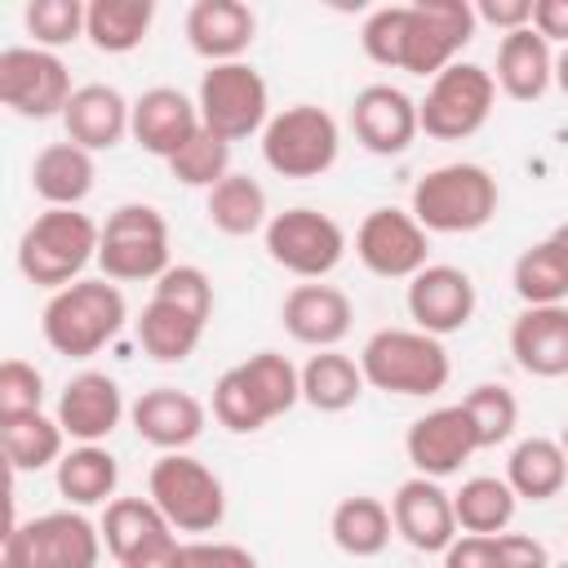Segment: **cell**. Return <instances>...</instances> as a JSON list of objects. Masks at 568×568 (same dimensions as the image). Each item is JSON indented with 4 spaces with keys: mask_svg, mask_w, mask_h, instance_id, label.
I'll use <instances>...</instances> for the list:
<instances>
[{
    "mask_svg": "<svg viewBox=\"0 0 568 568\" xmlns=\"http://www.w3.org/2000/svg\"><path fill=\"white\" fill-rule=\"evenodd\" d=\"M44 404V373L27 359H4L0 364V417H22V413H40Z\"/></svg>",
    "mask_w": 568,
    "mask_h": 568,
    "instance_id": "cell-46",
    "label": "cell"
},
{
    "mask_svg": "<svg viewBox=\"0 0 568 568\" xmlns=\"http://www.w3.org/2000/svg\"><path fill=\"white\" fill-rule=\"evenodd\" d=\"M475 280L462 266H426L408 280V320L413 328L430 333V337H448L457 328L470 324L475 315Z\"/></svg>",
    "mask_w": 568,
    "mask_h": 568,
    "instance_id": "cell-16",
    "label": "cell"
},
{
    "mask_svg": "<svg viewBox=\"0 0 568 568\" xmlns=\"http://www.w3.org/2000/svg\"><path fill=\"white\" fill-rule=\"evenodd\" d=\"M93 182H98L93 151H84L75 142H49L31 160V191L49 209H80L93 195Z\"/></svg>",
    "mask_w": 568,
    "mask_h": 568,
    "instance_id": "cell-27",
    "label": "cell"
},
{
    "mask_svg": "<svg viewBox=\"0 0 568 568\" xmlns=\"http://www.w3.org/2000/svg\"><path fill=\"white\" fill-rule=\"evenodd\" d=\"M235 368H240V377L248 382L253 399L262 404L266 422L284 417V413L302 399V368H297L288 355H280V351H257V355H248V359L235 364Z\"/></svg>",
    "mask_w": 568,
    "mask_h": 568,
    "instance_id": "cell-39",
    "label": "cell"
},
{
    "mask_svg": "<svg viewBox=\"0 0 568 568\" xmlns=\"http://www.w3.org/2000/svg\"><path fill=\"white\" fill-rule=\"evenodd\" d=\"M364 368L359 359L342 355V351H315L302 364V399L315 413H346L359 395H364Z\"/></svg>",
    "mask_w": 568,
    "mask_h": 568,
    "instance_id": "cell-32",
    "label": "cell"
},
{
    "mask_svg": "<svg viewBox=\"0 0 568 568\" xmlns=\"http://www.w3.org/2000/svg\"><path fill=\"white\" fill-rule=\"evenodd\" d=\"M102 226L80 209H44L18 240V271L40 288H67L98 262Z\"/></svg>",
    "mask_w": 568,
    "mask_h": 568,
    "instance_id": "cell-3",
    "label": "cell"
},
{
    "mask_svg": "<svg viewBox=\"0 0 568 568\" xmlns=\"http://www.w3.org/2000/svg\"><path fill=\"white\" fill-rule=\"evenodd\" d=\"M404 453H408V462H413L417 475L448 479V475H457L479 453V435H475V426H470V417H466L462 404H444V408L422 413L408 426Z\"/></svg>",
    "mask_w": 568,
    "mask_h": 568,
    "instance_id": "cell-15",
    "label": "cell"
},
{
    "mask_svg": "<svg viewBox=\"0 0 568 568\" xmlns=\"http://www.w3.org/2000/svg\"><path fill=\"white\" fill-rule=\"evenodd\" d=\"M213 417L217 426H226L231 435H253L266 426V413L262 404L253 399L248 382L240 377V368H226L217 382H213Z\"/></svg>",
    "mask_w": 568,
    "mask_h": 568,
    "instance_id": "cell-43",
    "label": "cell"
},
{
    "mask_svg": "<svg viewBox=\"0 0 568 568\" xmlns=\"http://www.w3.org/2000/svg\"><path fill=\"white\" fill-rule=\"evenodd\" d=\"M186 44L209 62H244L248 44L257 40V18L244 0H195L186 9Z\"/></svg>",
    "mask_w": 568,
    "mask_h": 568,
    "instance_id": "cell-23",
    "label": "cell"
},
{
    "mask_svg": "<svg viewBox=\"0 0 568 568\" xmlns=\"http://www.w3.org/2000/svg\"><path fill=\"white\" fill-rule=\"evenodd\" d=\"M280 320H284V333L302 346H315V351H337V342L351 333V320H355V306L342 288L333 284H297L288 288L284 306H280Z\"/></svg>",
    "mask_w": 568,
    "mask_h": 568,
    "instance_id": "cell-22",
    "label": "cell"
},
{
    "mask_svg": "<svg viewBox=\"0 0 568 568\" xmlns=\"http://www.w3.org/2000/svg\"><path fill=\"white\" fill-rule=\"evenodd\" d=\"M510 284H515L524 306H564V297H568V262H564L559 244L555 240L528 244L510 266Z\"/></svg>",
    "mask_w": 568,
    "mask_h": 568,
    "instance_id": "cell-38",
    "label": "cell"
},
{
    "mask_svg": "<svg viewBox=\"0 0 568 568\" xmlns=\"http://www.w3.org/2000/svg\"><path fill=\"white\" fill-rule=\"evenodd\" d=\"M213 231L240 240V235H253V231H266V191L257 178L248 173H226L213 191H209V204H204Z\"/></svg>",
    "mask_w": 568,
    "mask_h": 568,
    "instance_id": "cell-35",
    "label": "cell"
},
{
    "mask_svg": "<svg viewBox=\"0 0 568 568\" xmlns=\"http://www.w3.org/2000/svg\"><path fill=\"white\" fill-rule=\"evenodd\" d=\"M493 102H497L493 71H484L479 62H453L430 80L426 98L417 102V124L426 138L466 142L488 124Z\"/></svg>",
    "mask_w": 568,
    "mask_h": 568,
    "instance_id": "cell-9",
    "label": "cell"
},
{
    "mask_svg": "<svg viewBox=\"0 0 568 568\" xmlns=\"http://www.w3.org/2000/svg\"><path fill=\"white\" fill-rule=\"evenodd\" d=\"M98 266L102 280L115 284H138V280H160L169 262V222L155 204H120L102 222L98 240Z\"/></svg>",
    "mask_w": 568,
    "mask_h": 568,
    "instance_id": "cell-5",
    "label": "cell"
},
{
    "mask_svg": "<svg viewBox=\"0 0 568 568\" xmlns=\"http://www.w3.org/2000/svg\"><path fill=\"white\" fill-rule=\"evenodd\" d=\"M328 532H333V546L351 559H373L390 546V532H395V519H390V506L382 497H368V493H355V497H342L333 506V519H328Z\"/></svg>",
    "mask_w": 568,
    "mask_h": 568,
    "instance_id": "cell-30",
    "label": "cell"
},
{
    "mask_svg": "<svg viewBox=\"0 0 568 568\" xmlns=\"http://www.w3.org/2000/svg\"><path fill=\"white\" fill-rule=\"evenodd\" d=\"M426 253H430L426 231L404 209H373L355 231V257L377 280H413L417 271L430 266Z\"/></svg>",
    "mask_w": 568,
    "mask_h": 568,
    "instance_id": "cell-14",
    "label": "cell"
},
{
    "mask_svg": "<svg viewBox=\"0 0 568 568\" xmlns=\"http://www.w3.org/2000/svg\"><path fill=\"white\" fill-rule=\"evenodd\" d=\"M555 244H559V253H564V262H568V222L564 226H555V235H550Z\"/></svg>",
    "mask_w": 568,
    "mask_h": 568,
    "instance_id": "cell-54",
    "label": "cell"
},
{
    "mask_svg": "<svg viewBox=\"0 0 568 568\" xmlns=\"http://www.w3.org/2000/svg\"><path fill=\"white\" fill-rule=\"evenodd\" d=\"M53 417H58V426H62L71 439H80V444L106 439V435L120 426V417H124L120 382L106 377V373H98V368L75 373V377L62 386Z\"/></svg>",
    "mask_w": 568,
    "mask_h": 568,
    "instance_id": "cell-24",
    "label": "cell"
},
{
    "mask_svg": "<svg viewBox=\"0 0 568 568\" xmlns=\"http://www.w3.org/2000/svg\"><path fill=\"white\" fill-rule=\"evenodd\" d=\"M204 337V320H195L191 311L164 302V297H151L138 315V342L142 351L155 359V364H182L195 355Z\"/></svg>",
    "mask_w": 568,
    "mask_h": 568,
    "instance_id": "cell-31",
    "label": "cell"
},
{
    "mask_svg": "<svg viewBox=\"0 0 568 568\" xmlns=\"http://www.w3.org/2000/svg\"><path fill=\"white\" fill-rule=\"evenodd\" d=\"M390 519H395V532L422 555H444L462 532L453 515V493H444L439 479H426V475H413L395 488Z\"/></svg>",
    "mask_w": 568,
    "mask_h": 568,
    "instance_id": "cell-17",
    "label": "cell"
},
{
    "mask_svg": "<svg viewBox=\"0 0 568 568\" xmlns=\"http://www.w3.org/2000/svg\"><path fill=\"white\" fill-rule=\"evenodd\" d=\"M262 240H266L271 262L284 266L288 275L306 280V284L333 275L342 266V257H346V231L320 209H284V213H275L266 222Z\"/></svg>",
    "mask_w": 568,
    "mask_h": 568,
    "instance_id": "cell-10",
    "label": "cell"
},
{
    "mask_svg": "<svg viewBox=\"0 0 568 568\" xmlns=\"http://www.w3.org/2000/svg\"><path fill=\"white\" fill-rule=\"evenodd\" d=\"M462 408H466V417H470V426H475V435H479V448L506 444V439L515 435V426H519V399H515V390L501 386V382H479V386L462 399Z\"/></svg>",
    "mask_w": 568,
    "mask_h": 568,
    "instance_id": "cell-40",
    "label": "cell"
},
{
    "mask_svg": "<svg viewBox=\"0 0 568 568\" xmlns=\"http://www.w3.org/2000/svg\"><path fill=\"white\" fill-rule=\"evenodd\" d=\"M364 382L386 395H439L448 386V351L422 328H377L359 351Z\"/></svg>",
    "mask_w": 568,
    "mask_h": 568,
    "instance_id": "cell-4",
    "label": "cell"
},
{
    "mask_svg": "<svg viewBox=\"0 0 568 568\" xmlns=\"http://www.w3.org/2000/svg\"><path fill=\"white\" fill-rule=\"evenodd\" d=\"M0 568H27V524L18 515H9L4 546H0Z\"/></svg>",
    "mask_w": 568,
    "mask_h": 568,
    "instance_id": "cell-52",
    "label": "cell"
},
{
    "mask_svg": "<svg viewBox=\"0 0 568 568\" xmlns=\"http://www.w3.org/2000/svg\"><path fill=\"white\" fill-rule=\"evenodd\" d=\"M84 13H89V4H80V0H31L22 9V27L36 40V49L53 53L84 36Z\"/></svg>",
    "mask_w": 568,
    "mask_h": 568,
    "instance_id": "cell-41",
    "label": "cell"
},
{
    "mask_svg": "<svg viewBox=\"0 0 568 568\" xmlns=\"http://www.w3.org/2000/svg\"><path fill=\"white\" fill-rule=\"evenodd\" d=\"M124 320H129V306L115 280H75L44 302L40 333L58 355L89 359L124 328Z\"/></svg>",
    "mask_w": 568,
    "mask_h": 568,
    "instance_id": "cell-1",
    "label": "cell"
},
{
    "mask_svg": "<svg viewBox=\"0 0 568 568\" xmlns=\"http://www.w3.org/2000/svg\"><path fill=\"white\" fill-rule=\"evenodd\" d=\"M475 18L488 22V27H497L501 36H510V31L532 27V0H479L475 4Z\"/></svg>",
    "mask_w": 568,
    "mask_h": 568,
    "instance_id": "cell-50",
    "label": "cell"
},
{
    "mask_svg": "<svg viewBox=\"0 0 568 568\" xmlns=\"http://www.w3.org/2000/svg\"><path fill=\"white\" fill-rule=\"evenodd\" d=\"M515 488L497 475H475L466 479L457 493H453V515H457V528L462 532H475V537H497L510 528L515 519Z\"/></svg>",
    "mask_w": 568,
    "mask_h": 568,
    "instance_id": "cell-34",
    "label": "cell"
},
{
    "mask_svg": "<svg viewBox=\"0 0 568 568\" xmlns=\"http://www.w3.org/2000/svg\"><path fill=\"white\" fill-rule=\"evenodd\" d=\"M550 568H568V559H564V564H550Z\"/></svg>",
    "mask_w": 568,
    "mask_h": 568,
    "instance_id": "cell-56",
    "label": "cell"
},
{
    "mask_svg": "<svg viewBox=\"0 0 568 568\" xmlns=\"http://www.w3.org/2000/svg\"><path fill=\"white\" fill-rule=\"evenodd\" d=\"M102 528L80 510H49L27 519V568H98Z\"/></svg>",
    "mask_w": 568,
    "mask_h": 568,
    "instance_id": "cell-20",
    "label": "cell"
},
{
    "mask_svg": "<svg viewBox=\"0 0 568 568\" xmlns=\"http://www.w3.org/2000/svg\"><path fill=\"white\" fill-rule=\"evenodd\" d=\"M497 89L515 102H537L555 84V49L532 27L501 36L497 44Z\"/></svg>",
    "mask_w": 568,
    "mask_h": 568,
    "instance_id": "cell-28",
    "label": "cell"
},
{
    "mask_svg": "<svg viewBox=\"0 0 568 568\" xmlns=\"http://www.w3.org/2000/svg\"><path fill=\"white\" fill-rule=\"evenodd\" d=\"M204 124H200V106L182 93V89H173V84H155V89H146L138 102H133V142L146 151V155H160L164 164L200 133Z\"/></svg>",
    "mask_w": 568,
    "mask_h": 568,
    "instance_id": "cell-21",
    "label": "cell"
},
{
    "mask_svg": "<svg viewBox=\"0 0 568 568\" xmlns=\"http://www.w3.org/2000/svg\"><path fill=\"white\" fill-rule=\"evenodd\" d=\"M129 422L138 430V439H146L151 448L160 453H186L200 435H204V404L191 395V390H178V386H151L133 399L129 408Z\"/></svg>",
    "mask_w": 568,
    "mask_h": 568,
    "instance_id": "cell-19",
    "label": "cell"
},
{
    "mask_svg": "<svg viewBox=\"0 0 568 568\" xmlns=\"http://www.w3.org/2000/svg\"><path fill=\"white\" fill-rule=\"evenodd\" d=\"M98 528H102L106 555L120 568H178V555H182L178 528L160 515L151 497H111Z\"/></svg>",
    "mask_w": 568,
    "mask_h": 568,
    "instance_id": "cell-11",
    "label": "cell"
},
{
    "mask_svg": "<svg viewBox=\"0 0 568 568\" xmlns=\"http://www.w3.org/2000/svg\"><path fill=\"white\" fill-rule=\"evenodd\" d=\"M559 444H564V453H568V426H564V439H559Z\"/></svg>",
    "mask_w": 568,
    "mask_h": 568,
    "instance_id": "cell-55",
    "label": "cell"
},
{
    "mask_svg": "<svg viewBox=\"0 0 568 568\" xmlns=\"http://www.w3.org/2000/svg\"><path fill=\"white\" fill-rule=\"evenodd\" d=\"M497 178L484 164L457 160V164H439L426 178H417L413 186V217L422 222V231L430 235H470L479 226L493 222L497 213Z\"/></svg>",
    "mask_w": 568,
    "mask_h": 568,
    "instance_id": "cell-2",
    "label": "cell"
},
{
    "mask_svg": "<svg viewBox=\"0 0 568 568\" xmlns=\"http://www.w3.org/2000/svg\"><path fill=\"white\" fill-rule=\"evenodd\" d=\"M0 439H4V457H9L13 475H22V470H44V466H58V462L67 457V453H62L67 430L58 426V417H44V413L0 417Z\"/></svg>",
    "mask_w": 568,
    "mask_h": 568,
    "instance_id": "cell-36",
    "label": "cell"
},
{
    "mask_svg": "<svg viewBox=\"0 0 568 568\" xmlns=\"http://www.w3.org/2000/svg\"><path fill=\"white\" fill-rule=\"evenodd\" d=\"M506 484L524 501H550L568 484V453L550 435H528L506 457Z\"/></svg>",
    "mask_w": 568,
    "mask_h": 568,
    "instance_id": "cell-29",
    "label": "cell"
},
{
    "mask_svg": "<svg viewBox=\"0 0 568 568\" xmlns=\"http://www.w3.org/2000/svg\"><path fill=\"white\" fill-rule=\"evenodd\" d=\"M510 355L532 377L568 373V306H524L510 324Z\"/></svg>",
    "mask_w": 568,
    "mask_h": 568,
    "instance_id": "cell-26",
    "label": "cell"
},
{
    "mask_svg": "<svg viewBox=\"0 0 568 568\" xmlns=\"http://www.w3.org/2000/svg\"><path fill=\"white\" fill-rule=\"evenodd\" d=\"M62 124H67V142L84 151H111L133 129V102H124L115 84H80L62 111Z\"/></svg>",
    "mask_w": 568,
    "mask_h": 568,
    "instance_id": "cell-25",
    "label": "cell"
},
{
    "mask_svg": "<svg viewBox=\"0 0 568 568\" xmlns=\"http://www.w3.org/2000/svg\"><path fill=\"white\" fill-rule=\"evenodd\" d=\"M53 479H58V493H62L71 506H98V501H106V497L115 493V484H120V462H115L102 444H80V448H71V453L58 462Z\"/></svg>",
    "mask_w": 568,
    "mask_h": 568,
    "instance_id": "cell-37",
    "label": "cell"
},
{
    "mask_svg": "<svg viewBox=\"0 0 568 568\" xmlns=\"http://www.w3.org/2000/svg\"><path fill=\"white\" fill-rule=\"evenodd\" d=\"M555 84H559V89L568 93V49H564V53L555 58Z\"/></svg>",
    "mask_w": 568,
    "mask_h": 568,
    "instance_id": "cell-53",
    "label": "cell"
},
{
    "mask_svg": "<svg viewBox=\"0 0 568 568\" xmlns=\"http://www.w3.org/2000/svg\"><path fill=\"white\" fill-rule=\"evenodd\" d=\"M532 31L541 40H564L568 49V0H532Z\"/></svg>",
    "mask_w": 568,
    "mask_h": 568,
    "instance_id": "cell-51",
    "label": "cell"
},
{
    "mask_svg": "<svg viewBox=\"0 0 568 568\" xmlns=\"http://www.w3.org/2000/svg\"><path fill=\"white\" fill-rule=\"evenodd\" d=\"M404 36H408V4H382L359 27V44L377 67H404Z\"/></svg>",
    "mask_w": 568,
    "mask_h": 568,
    "instance_id": "cell-44",
    "label": "cell"
},
{
    "mask_svg": "<svg viewBox=\"0 0 568 568\" xmlns=\"http://www.w3.org/2000/svg\"><path fill=\"white\" fill-rule=\"evenodd\" d=\"M71 71L58 53L36 44H9L0 49V102L22 120H49L62 115L71 102Z\"/></svg>",
    "mask_w": 568,
    "mask_h": 568,
    "instance_id": "cell-13",
    "label": "cell"
},
{
    "mask_svg": "<svg viewBox=\"0 0 568 568\" xmlns=\"http://www.w3.org/2000/svg\"><path fill=\"white\" fill-rule=\"evenodd\" d=\"M497 568H550V550L524 532H497Z\"/></svg>",
    "mask_w": 568,
    "mask_h": 568,
    "instance_id": "cell-48",
    "label": "cell"
},
{
    "mask_svg": "<svg viewBox=\"0 0 568 568\" xmlns=\"http://www.w3.org/2000/svg\"><path fill=\"white\" fill-rule=\"evenodd\" d=\"M155 4L151 0H89L84 40L98 53H133L151 31Z\"/></svg>",
    "mask_w": 568,
    "mask_h": 568,
    "instance_id": "cell-33",
    "label": "cell"
},
{
    "mask_svg": "<svg viewBox=\"0 0 568 568\" xmlns=\"http://www.w3.org/2000/svg\"><path fill=\"white\" fill-rule=\"evenodd\" d=\"M151 297H164V302L191 311V315L204 320V324H209V315H213V284H209V275H204L200 266H191V262L169 266V271L155 280V293H151Z\"/></svg>",
    "mask_w": 568,
    "mask_h": 568,
    "instance_id": "cell-45",
    "label": "cell"
},
{
    "mask_svg": "<svg viewBox=\"0 0 568 568\" xmlns=\"http://www.w3.org/2000/svg\"><path fill=\"white\" fill-rule=\"evenodd\" d=\"M444 568H497V537L457 532V541L444 550Z\"/></svg>",
    "mask_w": 568,
    "mask_h": 568,
    "instance_id": "cell-49",
    "label": "cell"
},
{
    "mask_svg": "<svg viewBox=\"0 0 568 568\" xmlns=\"http://www.w3.org/2000/svg\"><path fill=\"white\" fill-rule=\"evenodd\" d=\"M475 4L470 0H413L408 4V36H404V67L408 75H439L457 62V53L475 40Z\"/></svg>",
    "mask_w": 568,
    "mask_h": 568,
    "instance_id": "cell-12",
    "label": "cell"
},
{
    "mask_svg": "<svg viewBox=\"0 0 568 568\" xmlns=\"http://www.w3.org/2000/svg\"><path fill=\"white\" fill-rule=\"evenodd\" d=\"M200 124L222 142H244L266 129L271 120V89L257 67L248 62H217L200 75L195 89Z\"/></svg>",
    "mask_w": 568,
    "mask_h": 568,
    "instance_id": "cell-8",
    "label": "cell"
},
{
    "mask_svg": "<svg viewBox=\"0 0 568 568\" xmlns=\"http://www.w3.org/2000/svg\"><path fill=\"white\" fill-rule=\"evenodd\" d=\"M169 173H173L182 186H204V191H213V186L231 173V142H222L217 133L200 129V133L169 160Z\"/></svg>",
    "mask_w": 568,
    "mask_h": 568,
    "instance_id": "cell-42",
    "label": "cell"
},
{
    "mask_svg": "<svg viewBox=\"0 0 568 568\" xmlns=\"http://www.w3.org/2000/svg\"><path fill=\"white\" fill-rule=\"evenodd\" d=\"M337 120L315 102H293L275 111L262 129V160L280 178H320L337 164Z\"/></svg>",
    "mask_w": 568,
    "mask_h": 568,
    "instance_id": "cell-6",
    "label": "cell"
},
{
    "mask_svg": "<svg viewBox=\"0 0 568 568\" xmlns=\"http://www.w3.org/2000/svg\"><path fill=\"white\" fill-rule=\"evenodd\" d=\"M146 497L178 532H213L226 519L222 479L191 453H160L146 475Z\"/></svg>",
    "mask_w": 568,
    "mask_h": 568,
    "instance_id": "cell-7",
    "label": "cell"
},
{
    "mask_svg": "<svg viewBox=\"0 0 568 568\" xmlns=\"http://www.w3.org/2000/svg\"><path fill=\"white\" fill-rule=\"evenodd\" d=\"M351 129H355V142L364 151L404 155L413 146V138L422 133L417 102L395 84H364L351 102Z\"/></svg>",
    "mask_w": 568,
    "mask_h": 568,
    "instance_id": "cell-18",
    "label": "cell"
},
{
    "mask_svg": "<svg viewBox=\"0 0 568 568\" xmlns=\"http://www.w3.org/2000/svg\"><path fill=\"white\" fill-rule=\"evenodd\" d=\"M178 568H257V559L235 541H182Z\"/></svg>",
    "mask_w": 568,
    "mask_h": 568,
    "instance_id": "cell-47",
    "label": "cell"
}]
</instances>
